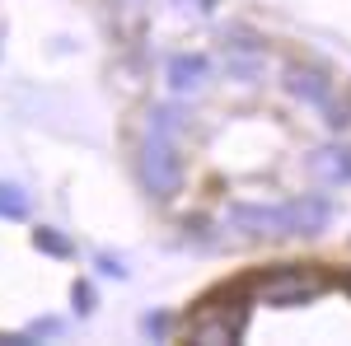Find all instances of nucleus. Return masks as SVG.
<instances>
[{
    "label": "nucleus",
    "instance_id": "obj_9",
    "mask_svg": "<svg viewBox=\"0 0 351 346\" xmlns=\"http://www.w3.org/2000/svg\"><path fill=\"white\" fill-rule=\"evenodd\" d=\"M33 248L47 253V258H75V243L66 239V234H56V230H47V225L33 230Z\"/></svg>",
    "mask_w": 351,
    "mask_h": 346
},
{
    "label": "nucleus",
    "instance_id": "obj_7",
    "mask_svg": "<svg viewBox=\"0 0 351 346\" xmlns=\"http://www.w3.org/2000/svg\"><path fill=\"white\" fill-rule=\"evenodd\" d=\"M286 89L295 94L300 103L324 108V99L332 94V80H328L319 66H291V71H286Z\"/></svg>",
    "mask_w": 351,
    "mask_h": 346
},
{
    "label": "nucleus",
    "instance_id": "obj_18",
    "mask_svg": "<svg viewBox=\"0 0 351 346\" xmlns=\"http://www.w3.org/2000/svg\"><path fill=\"white\" fill-rule=\"evenodd\" d=\"M0 346H33L24 332H0Z\"/></svg>",
    "mask_w": 351,
    "mask_h": 346
},
{
    "label": "nucleus",
    "instance_id": "obj_13",
    "mask_svg": "<svg viewBox=\"0 0 351 346\" xmlns=\"http://www.w3.org/2000/svg\"><path fill=\"white\" fill-rule=\"evenodd\" d=\"M225 38H230V52H263V42L248 28H225Z\"/></svg>",
    "mask_w": 351,
    "mask_h": 346
},
{
    "label": "nucleus",
    "instance_id": "obj_5",
    "mask_svg": "<svg viewBox=\"0 0 351 346\" xmlns=\"http://www.w3.org/2000/svg\"><path fill=\"white\" fill-rule=\"evenodd\" d=\"M328 220H332V206H328L324 197H295V201H286V230L291 234H319V230H328Z\"/></svg>",
    "mask_w": 351,
    "mask_h": 346
},
{
    "label": "nucleus",
    "instance_id": "obj_10",
    "mask_svg": "<svg viewBox=\"0 0 351 346\" xmlns=\"http://www.w3.org/2000/svg\"><path fill=\"white\" fill-rule=\"evenodd\" d=\"M324 122L332 132H347L351 127V94H328L324 99Z\"/></svg>",
    "mask_w": 351,
    "mask_h": 346
},
{
    "label": "nucleus",
    "instance_id": "obj_8",
    "mask_svg": "<svg viewBox=\"0 0 351 346\" xmlns=\"http://www.w3.org/2000/svg\"><path fill=\"white\" fill-rule=\"evenodd\" d=\"M206 56H197V52H183V56H173L169 61V84L178 89V94H197L202 84H206Z\"/></svg>",
    "mask_w": 351,
    "mask_h": 346
},
{
    "label": "nucleus",
    "instance_id": "obj_12",
    "mask_svg": "<svg viewBox=\"0 0 351 346\" xmlns=\"http://www.w3.org/2000/svg\"><path fill=\"white\" fill-rule=\"evenodd\" d=\"M145 132L150 136H178V112L173 108H150V122H145Z\"/></svg>",
    "mask_w": 351,
    "mask_h": 346
},
{
    "label": "nucleus",
    "instance_id": "obj_16",
    "mask_svg": "<svg viewBox=\"0 0 351 346\" xmlns=\"http://www.w3.org/2000/svg\"><path fill=\"white\" fill-rule=\"evenodd\" d=\"M56 332H61V323L43 319V323H33V332H28V337H56Z\"/></svg>",
    "mask_w": 351,
    "mask_h": 346
},
{
    "label": "nucleus",
    "instance_id": "obj_11",
    "mask_svg": "<svg viewBox=\"0 0 351 346\" xmlns=\"http://www.w3.org/2000/svg\"><path fill=\"white\" fill-rule=\"evenodd\" d=\"M28 215V197L14 183H0V220H24Z\"/></svg>",
    "mask_w": 351,
    "mask_h": 346
},
{
    "label": "nucleus",
    "instance_id": "obj_19",
    "mask_svg": "<svg viewBox=\"0 0 351 346\" xmlns=\"http://www.w3.org/2000/svg\"><path fill=\"white\" fill-rule=\"evenodd\" d=\"M337 286H342V291L351 295V271H342V276H337Z\"/></svg>",
    "mask_w": 351,
    "mask_h": 346
},
{
    "label": "nucleus",
    "instance_id": "obj_6",
    "mask_svg": "<svg viewBox=\"0 0 351 346\" xmlns=\"http://www.w3.org/2000/svg\"><path fill=\"white\" fill-rule=\"evenodd\" d=\"M309 173L319 183H332V187L351 183V145H324V150H314L309 155Z\"/></svg>",
    "mask_w": 351,
    "mask_h": 346
},
{
    "label": "nucleus",
    "instance_id": "obj_1",
    "mask_svg": "<svg viewBox=\"0 0 351 346\" xmlns=\"http://www.w3.org/2000/svg\"><path fill=\"white\" fill-rule=\"evenodd\" d=\"M337 286V276L324 271L319 262H291V267H271L239 281V291L248 295V304H271V309H300L314 304L319 295H328Z\"/></svg>",
    "mask_w": 351,
    "mask_h": 346
},
{
    "label": "nucleus",
    "instance_id": "obj_17",
    "mask_svg": "<svg viewBox=\"0 0 351 346\" xmlns=\"http://www.w3.org/2000/svg\"><path fill=\"white\" fill-rule=\"evenodd\" d=\"M99 271H104V276H127V267L117 262V258H99Z\"/></svg>",
    "mask_w": 351,
    "mask_h": 346
},
{
    "label": "nucleus",
    "instance_id": "obj_3",
    "mask_svg": "<svg viewBox=\"0 0 351 346\" xmlns=\"http://www.w3.org/2000/svg\"><path fill=\"white\" fill-rule=\"evenodd\" d=\"M141 183L150 197H178V187H183V160H178V145L169 140V136H150L145 132V145H141Z\"/></svg>",
    "mask_w": 351,
    "mask_h": 346
},
{
    "label": "nucleus",
    "instance_id": "obj_14",
    "mask_svg": "<svg viewBox=\"0 0 351 346\" xmlns=\"http://www.w3.org/2000/svg\"><path fill=\"white\" fill-rule=\"evenodd\" d=\"M71 299H75V314H94V291H89V281H75Z\"/></svg>",
    "mask_w": 351,
    "mask_h": 346
},
{
    "label": "nucleus",
    "instance_id": "obj_2",
    "mask_svg": "<svg viewBox=\"0 0 351 346\" xmlns=\"http://www.w3.org/2000/svg\"><path fill=\"white\" fill-rule=\"evenodd\" d=\"M243 332H248V295H243L239 286L206 295V299H202V304L188 314V337L197 346L239 342Z\"/></svg>",
    "mask_w": 351,
    "mask_h": 346
},
{
    "label": "nucleus",
    "instance_id": "obj_4",
    "mask_svg": "<svg viewBox=\"0 0 351 346\" xmlns=\"http://www.w3.org/2000/svg\"><path fill=\"white\" fill-rule=\"evenodd\" d=\"M225 225L243 234V239H286V206H253V201H239L225 211Z\"/></svg>",
    "mask_w": 351,
    "mask_h": 346
},
{
    "label": "nucleus",
    "instance_id": "obj_15",
    "mask_svg": "<svg viewBox=\"0 0 351 346\" xmlns=\"http://www.w3.org/2000/svg\"><path fill=\"white\" fill-rule=\"evenodd\" d=\"M141 328H145V337H164V332H169V319H164V314H145Z\"/></svg>",
    "mask_w": 351,
    "mask_h": 346
}]
</instances>
